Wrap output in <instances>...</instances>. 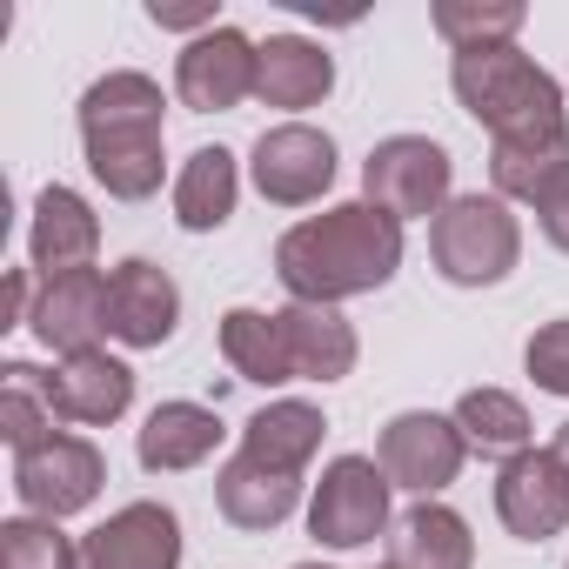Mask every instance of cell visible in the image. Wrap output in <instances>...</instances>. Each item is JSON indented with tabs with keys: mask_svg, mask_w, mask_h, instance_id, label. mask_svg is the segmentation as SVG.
I'll use <instances>...</instances> for the list:
<instances>
[{
	"mask_svg": "<svg viewBox=\"0 0 569 569\" xmlns=\"http://www.w3.org/2000/svg\"><path fill=\"white\" fill-rule=\"evenodd\" d=\"M396 569H476V536L449 502H416L389 536Z\"/></svg>",
	"mask_w": 569,
	"mask_h": 569,
	"instance_id": "cell-23",
	"label": "cell"
},
{
	"mask_svg": "<svg viewBox=\"0 0 569 569\" xmlns=\"http://www.w3.org/2000/svg\"><path fill=\"white\" fill-rule=\"evenodd\" d=\"M61 362L88 356L108 336V274L101 268H68V274H41L34 296V322H28Z\"/></svg>",
	"mask_w": 569,
	"mask_h": 569,
	"instance_id": "cell-13",
	"label": "cell"
},
{
	"mask_svg": "<svg viewBox=\"0 0 569 569\" xmlns=\"http://www.w3.org/2000/svg\"><path fill=\"white\" fill-rule=\"evenodd\" d=\"M221 409H201V402H161L141 436H134V456L148 476H181V469H201L214 449H221Z\"/></svg>",
	"mask_w": 569,
	"mask_h": 569,
	"instance_id": "cell-19",
	"label": "cell"
},
{
	"mask_svg": "<svg viewBox=\"0 0 569 569\" xmlns=\"http://www.w3.org/2000/svg\"><path fill=\"white\" fill-rule=\"evenodd\" d=\"M181 329V289L174 274L154 268L148 254H128L108 274V336L128 349H161Z\"/></svg>",
	"mask_w": 569,
	"mask_h": 569,
	"instance_id": "cell-11",
	"label": "cell"
},
{
	"mask_svg": "<svg viewBox=\"0 0 569 569\" xmlns=\"http://www.w3.org/2000/svg\"><path fill=\"white\" fill-rule=\"evenodd\" d=\"M296 502H302V476L268 469V462H254V456H241V449L214 469V509H221L234 529H274V522L296 516Z\"/></svg>",
	"mask_w": 569,
	"mask_h": 569,
	"instance_id": "cell-18",
	"label": "cell"
},
{
	"mask_svg": "<svg viewBox=\"0 0 569 569\" xmlns=\"http://www.w3.org/2000/svg\"><path fill=\"white\" fill-rule=\"evenodd\" d=\"M376 569H396V562H376Z\"/></svg>",
	"mask_w": 569,
	"mask_h": 569,
	"instance_id": "cell-37",
	"label": "cell"
},
{
	"mask_svg": "<svg viewBox=\"0 0 569 569\" xmlns=\"http://www.w3.org/2000/svg\"><path fill=\"white\" fill-rule=\"evenodd\" d=\"M456 161L429 134H389L362 161V201H376L396 221H436L456 194Z\"/></svg>",
	"mask_w": 569,
	"mask_h": 569,
	"instance_id": "cell-4",
	"label": "cell"
},
{
	"mask_svg": "<svg viewBox=\"0 0 569 569\" xmlns=\"http://www.w3.org/2000/svg\"><path fill=\"white\" fill-rule=\"evenodd\" d=\"M101 482H108V456L88 436H74V429H54L41 449L14 456V496H21V509L48 516V522L81 516L101 496Z\"/></svg>",
	"mask_w": 569,
	"mask_h": 569,
	"instance_id": "cell-6",
	"label": "cell"
},
{
	"mask_svg": "<svg viewBox=\"0 0 569 569\" xmlns=\"http://www.w3.org/2000/svg\"><path fill=\"white\" fill-rule=\"evenodd\" d=\"M529 8L522 0H436V34L456 48V54H476V48H509L522 34Z\"/></svg>",
	"mask_w": 569,
	"mask_h": 569,
	"instance_id": "cell-27",
	"label": "cell"
},
{
	"mask_svg": "<svg viewBox=\"0 0 569 569\" xmlns=\"http://www.w3.org/2000/svg\"><path fill=\"white\" fill-rule=\"evenodd\" d=\"M522 369L542 396H569V316L562 322H542L522 349Z\"/></svg>",
	"mask_w": 569,
	"mask_h": 569,
	"instance_id": "cell-31",
	"label": "cell"
},
{
	"mask_svg": "<svg viewBox=\"0 0 569 569\" xmlns=\"http://www.w3.org/2000/svg\"><path fill=\"white\" fill-rule=\"evenodd\" d=\"M88 148V174L114 194V201H148L161 188V134H141V141H81Z\"/></svg>",
	"mask_w": 569,
	"mask_h": 569,
	"instance_id": "cell-28",
	"label": "cell"
},
{
	"mask_svg": "<svg viewBox=\"0 0 569 569\" xmlns=\"http://www.w3.org/2000/svg\"><path fill=\"white\" fill-rule=\"evenodd\" d=\"M0 569H81V549L48 516H8L0 522Z\"/></svg>",
	"mask_w": 569,
	"mask_h": 569,
	"instance_id": "cell-30",
	"label": "cell"
},
{
	"mask_svg": "<svg viewBox=\"0 0 569 569\" xmlns=\"http://www.w3.org/2000/svg\"><path fill=\"white\" fill-rule=\"evenodd\" d=\"M489 181L502 201H529L536 214L569 194V128L529 134V141H496L489 148Z\"/></svg>",
	"mask_w": 569,
	"mask_h": 569,
	"instance_id": "cell-20",
	"label": "cell"
},
{
	"mask_svg": "<svg viewBox=\"0 0 569 569\" xmlns=\"http://www.w3.org/2000/svg\"><path fill=\"white\" fill-rule=\"evenodd\" d=\"M101 248V214L88 208V194L48 181L34 194V221H28V254L41 274H68V268H94Z\"/></svg>",
	"mask_w": 569,
	"mask_h": 569,
	"instance_id": "cell-16",
	"label": "cell"
},
{
	"mask_svg": "<svg viewBox=\"0 0 569 569\" xmlns=\"http://www.w3.org/2000/svg\"><path fill=\"white\" fill-rule=\"evenodd\" d=\"M274 329H281V349H289V376L296 382H342L356 369V356H362L356 322L342 309H322V302L274 309Z\"/></svg>",
	"mask_w": 569,
	"mask_h": 569,
	"instance_id": "cell-15",
	"label": "cell"
},
{
	"mask_svg": "<svg viewBox=\"0 0 569 569\" xmlns=\"http://www.w3.org/2000/svg\"><path fill=\"white\" fill-rule=\"evenodd\" d=\"M248 168H254L261 201H274V208H309L336 181V141L322 128H309V121H281V128H268L254 141Z\"/></svg>",
	"mask_w": 569,
	"mask_h": 569,
	"instance_id": "cell-8",
	"label": "cell"
},
{
	"mask_svg": "<svg viewBox=\"0 0 569 569\" xmlns=\"http://www.w3.org/2000/svg\"><path fill=\"white\" fill-rule=\"evenodd\" d=\"M0 376H8L0 382V442H8L14 456H28V449H41L54 436V409L41 396V369L34 362H8Z\"/></svg>",
	"mask_w": 569,
	"mask_h": 569,
	"instance_id": "cell-29",
	"label": "cell"
},
{
	"mask_svg": "<svg viewBox=\"0 0 569 569\" xmlns=\"http://www.w3.org/2000/svg\"><path fill=\"white\" fill-rule=\"evenodd\" d=\"M296 569H329V562H296Z\"/></svg>",
	"mask_w": 569,
	"mask_h": 569,
	"instance_id": "cell-36",
	"label": "cell"
},
{
	"mask_svg": "<svg viewBox=\"0 0 569 569\" xmlns=\"http://www.w3.org/2000/svg\"><path fill=\"white\" fill-rule=\"evenodd\" d=\"M34 296H41V281H34L28 268H14V274H8V316H0V329L34 322Z\"/></svg>",
	"mask_w": 569,
	"mask_h": 569,
	"instance_id": "cell-32",
	"label": "cell"
},
{
	"mask_svg": "<svg viewBox=\"0 0 569 569\" xmlns=\"http://www.w3.org/2000/svg\"><path fill=\"white\" fill-rule=\"evenodd\" d=\"M496 516L522 542H549L569 529V462L556 449H522L496 476Z\"/></svg>",
	"mask_w": 569,
	"mask_h": 569,
	"instance_id": "cell-10",
	"label": "cell"
},
{
	"mask_svg": "<svg viewBox=\"0 0 569 569\" xmlns=\"http://www.w3.org/2000/svg\"><path fill=\"white\" fill-rule=\"evenodd\" d=\"M161 81L134 74V68H114L101 74L88 94H81V141H141V134H161Z\"/></svg>",
	"mask_w": 569,
	"mask_h": 569,
	"instance_id": "cell-21",
	"label": "cell"
},
{
	"mask_svg": "<svg viewBox=\"0 0 569 569\" xmlns=\"http://www.w3.org/2000/svg\"><path fill=\"white\" fill-rule=\"evenodd\" d=\"M254 68H261V48L241 34V28H208V34H194L188 48H181V61H174V94H181V108H194V114H228V108H241L248 94H254Z\"/></svg>",
	"mask_w": 569,
	"mask_h": 569,
	"instance_id": "cell-9",
	"label": "cell"
},
{
	"mask_svg": "<svg viewBox=\"0 0 569 569\" xmlns=\"http://www.w3.org/2000/svg\"><path fill=\"white\" fill-rule=\"evenodd\" d=\"M322 436H329L322 409L289 396V402H268V409H254V416H248V429H241V456H254V462H268V469L302 476V469L316 462Z\"/></svg>",
	"mask_w": 569,
	"mask_h": 569,
	"instance_id": "cell-22",
	"label": "cell"
},
{
	"mask_svg": "<svg viewBox=\"0 0 569 569\" xmlns=\"http://www.w3.org/2000/svg\"><path fill=\"white\" fill-rule=\"evenodd\" d=\"M389 476L376 456H336L309 496V536L322 549H362L389 529Z\"/></svg>",
	"mask_w": 569,
	"mask_h": 569,
	"instance_id": "cell-5",
	"label": "cell"
},
{
	"mask_svg": "<svg viewBox=\"0 0 569 569\" xmlns=\"http://www.w3.org/2000/svg\"><path fill=\"white\" fill-rule=\"evenodd\" d=\"M336 88V61L322 41L309 34H268L261 41V68H254V101L261 108H322Z\"/></svg>",
	"mask_w": 569,
	"mask_h": 569,
	"instance_id": "cell-17",
	"label": "cell"
},
{
	"mask_svg": "<svg viewBox=\"0 0 569 569\" xmlns=\"http://www.w3.org/2000/svg\"><path fill=\"white\" fill-rule=\"evenodd\" d=\"M536 228H542V241H549V248H562V254H569V194H562V201H549V208L536 214Z\"/></svg>",
	"mask_w": 569,
	"mask_h": 569,
	"instance_id": "cell-34",
	"label": "cell"
},
{
	"mask_svg": "<svg viewBox=\"0 0 569 569\" xmlns=\"http://www.w3.org/2000/svg\"><path fill=\"white\" fill-rule=\"evenodd\" d=\"M449 88L456 101L489 128V141H529V134H556L569 128L562 88L549 68H536L516 41L509 48H476L449 61Z\"/></svg>",
	"mask_w": 569,
	"mask_h": 569,
	"instance_id": "cell-2",
	"label": "cell"
},
{
	"mask_svg": "<svg viewBox=\"0 0 569 569\" xmlns=\"http://www.w3.org/2000/svg\"><path fill=\"white\" fill-rule=\"evenodd\" d=\"M41 396L54 409V422H81V429H108L128 416L134 402V369L108 349H88V356H68L54 376H41Z\"/></svg>",
	"mask_w": 569,
	"mask_h": 569,
	"instance_id": "cell-14",
	"label": "cell"
},
{
	"mask_svg": "<svg viewBox=\"0 0 569 569\" xmlns=\"http://www.w3.org/2000/svg\"><path fill=\"white\" fill-rule=\"evenodd\" d=\"M81 569H181V516L168 502H128L81 542Z\"/></svg>",
	"mask_w": 569,
	"mask_h": 569,
	"instance_id": "cell-12",
	"label": "cell"
},
{
	"mask_svg": "<svg viewBox=\"0 0 569 569\" xmlns=\"http://www.w3.org/2000/svg\"><path fill=\"white\" fill-rule=\"evenodd\" d=\"M429 254H436V274L456 281V289H496L522 261V221L509 214L502 194H456L429 221Z\"/></svg>",
	"mask_w": 569,
	"mask_h": 569,
	"instance_id": "cell-3",
	"label": "cell"
},
{
	"mask_svg": "<svg viewBox=\"0 0 569 569\" xmlns=\"http://www.w3.org/2000/svg\"><path fill=\"white\" fill-rule=\"evenodd\" d=\"M376 462L396 489H416L422 502H436V489H449L469 462V442L456 429V416H436V409H409L382 429L376 442Z\"/></svg>",
	"mask_w": 569,
	"mask_h": 569,
	"instance_id": "cell-7",
	"label": "cell"
},
{
	"mask_svg": "<svg viewBox=\"0 0 569 569\" xmlns=\"http://www.w3.org/2000/svg\"><path fill=\"white\" fill-rule=\"evenodd\" d=\"M402 268V221L382 214L376 201H342L322 208L309 221H296L274 241V274L296 302H349V296H376L389 289Z\"/></svg>",
	"mask_w": 569,
	"mask_h": 569,
	"instance_id": "cell-1",
	"label": "cell"
},
{
	"mask_svg": "<svg viewBox=\"0 0 569 569\" xmlns=\"http://www.w3.org/2000/svg\"><path fill=\"white\" fill-rule=\"evenodd\" d=\"M148 21H154V28H201V34L221 28L214 8H161V0H148Z\"/></svg>",
	"mask_w": 569,
	"mask_h": 569,
	"instance_id": "cell-33",
	"label": "cell"
},
{
	"mask_svg": "<svg viewBox=\"0 0 569 569\" xmlns=\"http://www.w3.org/2000/svg\"><path fill=\"white\" fill-rule=\"evenodd\" d=\"M456 429H462L469 449L502 456V462L529 449V409H522L509 389H469V396L456 402Z\"/></svg>",
	"mask_w": 569,
	"mask_h": 569,
	"instance_id": "cell-26",
	"label": "cell"
},
{
	"mask_svg": "<svg viewBox=\"0 0 569 569\" xmlns=\"http://www.w3.org/2000/svg\"><path fill=\"white\" fill-rule=\"evenodd\" d=\"M556 456H562V462H569V422H562V429H556Z\"/></svg>",
	"mask_w": 569,
	"mask_h": 569,
	"instance_id": "cell-35",
	"label": "cell"
},
{
	"mask_svg": "<svg viewBox=\"0 0 569 569\" xmlns=\"http://www.w3.org/2000/svg\"><path fill=\"white\" fill-rule=\"evenodd\" d=\"M214 342H221V362H228L241 382H254V389L296 382V376H289V349H281V329H274V316H261V309H228L221 329H214Z\"/></svg>",
	"mask_w": 569,
	"mask_h": 569,
	"instance_id": "cell-25",
	"label": "cell"
},
{
	"mask_svg": "<svg viewBox=\"0 0 569 569\" xmlns=\"http://www.w3.org/2000/svg\"><path fill=\"white\" fill-rule=\"evenodd\" d=\"M234 194H241V168L228 148H194L174 174V221L188 234H208L234 214Z\"/></svg>",
	"mask_w": 569,
	"mask_h": 569,
	"instance_id": "cell-24",
	"label": "cell"
}]
</instances>
